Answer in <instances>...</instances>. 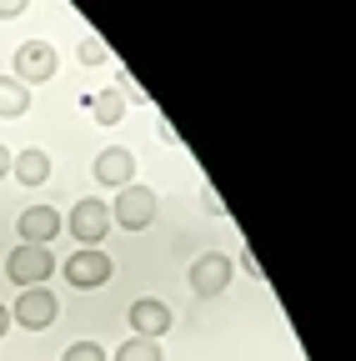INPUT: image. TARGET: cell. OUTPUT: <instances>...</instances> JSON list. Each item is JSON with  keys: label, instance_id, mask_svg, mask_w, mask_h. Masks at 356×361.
I'll list each match as a JSON object with an SVG mask.
<instances>
[{"label": "cell", "instance_id": "obj_21", "mask_svg": "<svg viewBox=\"0 0 356 361\" xmlns=\"http://www.w3.org/2000/svg\"><path fill=\"white\" fill-rule=\"evenodd\" d=\"M6 331H11V311L0 306V341H6Z\"/></svg>", "mask_w": 356, "mask_h": 361}, {"label": "cell", "instance_id": "obj_10", "mask_svg": "<svg viewBox=\"0 0 356 361\" xmlns=\"http://www.w3.org/2000/svg\"><path fill=\"white\" fill-rule=\"evenodd\" d=\"M130 176H136V161H130V151H121V146H111V151H101L96 156V180L101 186H130Z\"/></svg>", "mask_w": 356, "mask_h": 361}, {"label": "cell", "instance_id": "obj_19", "mask_svg": "<svg viewBox=\"0 0 356 361\" xmlns=\"http://www.w3.org/2000/svg\"><path fill=\"white\" fill-rule=\"evenodd\" d=\"M25 11V0H0V16H20Z\"/></svg>", "mask_w": 356, "mask_h": 361}, {"label": "cell", "instance_id": "obj_16", "mask_svg": "<svg viewBox=\"0 0 356 361\" xmlns=\"http://www.w3.org/2000/svg\"><path fill=\"white\" fill-rule=\"evenodd\" d=\"M106 61H116V56L106 51V40L85 35V40H80V66H106Z\"/></svg>", "mask_w": 356, "mask_h": 361}, {"label": "cell", "instance_id": "obj_5", "mask_svg": "<svg viewBox=\"0 0 356 361\" xmlns=\"http://www.w3.org/2000/svg\"><path fill=\"white\" fill-rule=\"evenodd\" d=\"M70 236L80 241V246H101L106 241V231H111V206L106 201H96V196H85V201H75L70 206Z\"/></svg>", "mask_w": 356, "mask_h": 361}, {"label": "cell", "instance_id": "obj_1", "mask_svg": "<svg viewBox=\"0 0 356 361\" xmlns=\"http://www.w3.org/2000/svg\"><path fill=\"white\" fill-rule=\"evenodd\" d=\"M111 221L121 226V231H146V226L156 221V191L151 186H121L116 191V206H111Z\"/></svg>", "mask_w": 356, "mask_h": 361}, {"label": "cell", "instance_id": "obj_7", "mask_svg": "<svg viewBox=\"0 0 356 361\" xmlns=\"http://www.w3.org/2000/svg\"><path fill=\"white\" fill-rule=\"evenodd\" d=\"M231 271H236V261H231L226 251L196 256V261H191V291H196V296H221V291L231 286Z\"/></svg>", "mask_w": 356, "mask_h": 361}, {"label": "cell", "instance_id": "obj_13", "mask_svg": "<svg viewBox=\"0 0 356 361\" xmlns=\"http://www.w3.org/2000/svg\"><path fill=\"white\" fill-rule=\"evenodd\" d=\"M85 106H91V116H96L101 126H116V121L125 116V96H121V90H101V96H91Z\"/></svg>", "mask_w": 356, "mask_h": 361}, {"label": "cell", "instance_id": "obj_17", "mask_svg": "<svg viewBox=\"0 0 356 361\" xmlns=\"http://www.w3.org/2000/svg\"><path fill=\"white\" fill-rule=\"evenodd\" d=\"M121 96H125V106H130V101H146V90H141L136 80H130V75L121 71Z\"/></svg>", "mask_w": 356, "mask_h": 361}, {"label": "cell", "instance_id": "obj_3", "mask_svg": "<svg viewBox=\"0 0 356 361\" xmlns=\"http://www.w3.org/2000/svg\"><path fill=\"white\" fill-rule=\"evenodd\" d=\"M56 271V256L51 246H16L11 261H6V276L25 291V286H46V276Z\"/></svg>", "mask_w": 356, "mask_h": 361}, {"label": "cell", "instance_id": "obj_4", "mask_svg": "<svg viewBox=\"0 0 356 361\" xmlns=\"http://www.w3.org/2000/svg\"><path fill=\"white\" fill-rule=\"evenodd\" d=\"M56 66H61V61H56V45H51V40H25L20 51H16V75H11V80H20L25 90H30V85H46V80L56 75Z\"/></svg>", "mask_w": 356, "mask_h": 361}, {"label": "cell", "instance_id": "obj_2", "mask_svg": "<svg viewBox=\"0 0 356 361\" xmlns=\"http://www.w3.org/2000/svg\"><path fill=\"white\" fill-rule=\"evenodd\" d=\"M61 271H66V281H70L75 291H96V286H106V281L116 276V261H111L101 246H85V251H75Z\"/></svg>", "mask_w": 356, "mask_h": 361}, {"label": "cell", "instance_id": "obj_9", "mask_svg": "<svg viewBox=\"0 0 356 361\" xmlns=\"http://www.w3.org/2000/svg\"><path fill=\"white\" fill-rule=\"evenodd\" d=\"M130 331H136L141 341H161L171 331V306L156 301V296H141L136 306H130Z\"/></svg>", "mask_w": 356, "mask_h": 361}, {"label": "cell", "instance_id": "obj_8", "mask_svg": "<svg viewBox=\"0 0 356 361\" xmlns=\"http://www.w3.org/2000/svg\"><path fill=\"white\" fill-rule=\"evenodd\" d=\"M16 226H20V246H51L66 231V221H61L56 206H30V211H20Z\"/></svg>", "mask_w": 356, "mask_h": 361}, {"label": "cell", "instance_id": "obj_14", "mask_svg": "<svg viewBox=\"0 0 356 361\" xmlns=\"http://www.w3.org/2000/svg\"><path fill=\"white\" fill-rule=\"evenodd\" d=\"M111 361H166V351H161V341H121L116 346V356Z\"/></svg>", "mask_w": 356, "mask_h": 361}, {"label": "cell", "instance_id": "obj_20", "mask_svg": "<svg viewBox=\"0 0 356 361\" xmlns=\"http://www.w3.org/2000/svg\"><path fill=\"white\" fill-rule=\"evenodd\" d=\"M6 176H11V151L0 146V180H6Z\"/></svg>", "mask_w": 356, "mask_h": 361}, {"label": "cell", "instance_id": "obj_12", "mask_svg": "<svg viewBox=\"0 0 356 361\" xmlns=\"http://www.w3.org/2000/svg\"><path fill=\"white\" fill-rule=\"evenodd\" d=\"M25 111H30V90H25L20 80H11V75H0V116L16 121V116H25Z\"/></svg>", "mask_w": 356, "mask_h": 361}, {"label": "cell", "instance_id": "obj_6", "mask_svg": "<svg viewBox=\"0 0 356 361\" xmlns=\"http://www.w3.org/2000/svg\"><path fill=\"white\" fill-rule=\"evenodd\" d=\"M56 316H61V301L46 286H25L16 311H11V322H20L25 331H46V326H56Z\"/></svg>", "mask_w": 356, "mask_h": 361}, {"label": "cell", "instance_id": "obj_11", "mask_svg": "<svg viewBox=\"0 0 356 361\" xmlns=\"http://www.w3.org/2000/svg\"><path fill=\"white\" fill-rule=\"evenodd\" d=\"M11 176L20 180V186H46V180H51V156L25 146L20 156H11Z\"/></svg>", "mask_w": 356, "mask_h": 361}, {"label": "cell", "instance_id": "obj_18", "mask_svg": "<svg viewBox=\"0 0 356 361\" xmlns=\"http://www.w3.org/2000/svg\"><path fill=\"white\" fill-rule=\"evenodd\" d=\"M236 261H241V271H246V276H256V281H261V261H256V256H251V251H241V256H236Z\"/></svg>", "mask_w": 356, "mask_h": 361}, {"label": "cell", "instance_id": "obj_15", "mask_svg": "<svg viewBox=\"0 0 356 361\" xmlns=\"http://www.w3.org/2000/svg\"><path fill=\"white\" fill-rule=\"evenodd\" d=\"M61 361H111V356H106V346H101V341H70Z\"/></svg>", "mask_w": 356, "mask_h": 361}]
</instances>
